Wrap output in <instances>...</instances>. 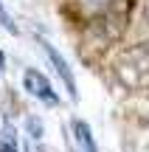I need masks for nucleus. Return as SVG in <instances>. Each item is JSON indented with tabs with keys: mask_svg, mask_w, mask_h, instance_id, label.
<instances>
[{
	"mask_svg": "<svg viewBox=\"0 0 149 152\" xmlns=\"http://www.w3.org/2000/svg\"><path fill=\"white\" fill-rule=\"evenodd\" d=\"M113 71L127 90H146L149 87V39L127 48L116 59Z\"/></svg>",
	"mask_w": 149,
	"mask_h": 152,
	"instance_id": "nucleus-1",
	"label": "nucleus"
},
{
	"mask_svg": "<svg viewBox=\"0 0 149 152\" xmlns=\"http://www.w3.org/2000/svg\"><path fill=\"white\" fill-rule=\"evenodd\" d=\"M23 87H25L34 99H39V102H45V104H59V96L54 93L51 82L39 71H34V68H28V71L23 73Z\"/></svg>",
	"mask_w": 149,
	"mask_h": 152,
	"instance_id": "nucleus-2",
	"label": "nucleus"
},
{
	"mask_svg": "<svg viewBox=\"0 0 149 152\" xmlns=\"http://www.w3.org/2000/svg\"><path fill=\"white\" fill-rule=\"evenodd\" d=\"M42 51H45V56H48V62L54 65L56 76H59V79L65 82V87H68V96H71V99H76L79 93H76V79H73V71H71V65H68V62L62 59V54H59V51H56L51 42H45V39H42Z\"/></svg>",
	"mask_w": 149,
	"mask_h": 152,
	"instance_id": "nucleus-3",
	"label": "nucleus"
},
{
	"mask_svg": "<svg viewBox=\"0 0 149 152\" xmlns=\"http://www.w3.org/2000/svg\"><path fill=\"white\" fill-rule=\"evenodd\" d=\"M71 130H73V141H76L79 152H99V147H96V141H93V132H90V127L84 124V121L76 118L71 124Z\"/></svg>",
	"mask_w": 149,
	"mask_h": 152,
	"instance_id": "nucleus-4",
	"label": "nucleus"
},
{
	"mask_svg": "<svg viewBox=\"0 0 149 152\" xmlns=\"http://www.w3.org/2000/svg\"><path fill=\"white\" fill-rule=\"evenodd\" d=\"M76 6L84 17H99V14H107L116 6V0H76Z\"/></svg>",
	"mask_w": 149,
	"mask_h": 152,
	"instance_id": "nucleus-5",
	"label": "nucleus"
},
{
	"mask_svg": "<svg viewBox=\"0 0 149 152\" xmlns=\"http://www.w3.org/2000/svg\"><path fill=\"white\" fill-rule=\"evenodd\" d=\"M0 152H17V138L9 124H3V130H0Z\"/></svg>",
	"mask_w": 149,
	"mask_h": 152,
	"instance_id": "nucleus-6",
	"label": "nucleus"
},
{
	"mask_svg": "<svg viewBox=\"0 0 149 152\" xmlns=\"http://www.w3.org/2000/svg\"><path fill=\"white\" fill-rule=\"evenodd\" d=\"M0 26H3V28H6L9 34H17V26H14V20H11V14L6 11L3 0H0Z\"/></svg>",
	"mask_w": 149,
	"mask_h": 152,
	"instance_id": "nucleus-7",
	"label": "nucleus"
},
{
	"mask_svg": "<svg viewBox=\"0 0 149 152\" xmlns=\"http://www.w3.org/2000/svg\"><path fill=\"white\" fill-rule=\"evenodd\" d=\"M3 65H6V56H3V51H0V71H3Z\"/></svg>",
	"mask_w": 149,
	"mask_h": 152,
	"instance_id": "nucleus-8",
	"label": "nucleus"
},
{
	"mask_svg": "<svg viewBox=\"0 0 149 152\" xmlns=\"http://www.w3.org/2000/svg\"><path fill=\"white\" fill-rule=\"evenodd\" d=\"M144 17H146V23H149V3H146V11H144Z\"/></svg>",
	"mask_w": 149,
	"mask_h": 152,
	"instance_id": "nucleus-9",
	"label": "nucleus"
}]
</instances>
